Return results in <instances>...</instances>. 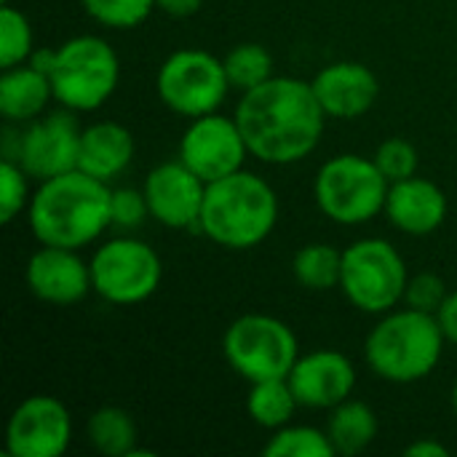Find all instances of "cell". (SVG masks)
Here are the masks:
<instances>
[{"instance_id":"obj_35","label":"cell","mask_w":457,"mask_h":457,"mask_svg":"<svg viewBox=\"0 0 457 457\" xmlns=\"http://www.w3.org/2000/svg\"><path fill=\"white\" fill-rule=\"evenodd\" d=\"M404 455L410 457H447L450 455V450L442 445V442H436V439H418V442H412V445H407L404 447Z\"/></svg>"},{"instance_id":"obj_10","label":"cell","mask_w":457,"mask_h":457,"mask_svg":"<svg viewBox=\"0 0 457 457\" xmlns=\"http://www.w3.org/2000/svg\"><path fill=\"white\" fill-rule=\"evenodd\" d=\"M225 62L204 48H179L163 59L155 75L158 99L182 118L217 112L230 91Z\"/></svg>"},{"instance_id":"obj_13","label":"cell","mask_w":457,"mask_h":457,"mask_svg":"<svg viewBox=\"0 0 457 457\" xmlns=\"http://www.w3.org/2000/svg\"><path fill=\"white\" fill-rule=\"evenodd\" d=\"M80 134L72 110L40 115L27 123L16 142V163L32 179H51L64 171L78 169L80 155Z\"/></svg>"},{"instance_id":"obj_4","label":"cell","mask_w":457,"mask_h":457,"mask_svg":"<svg viewBox=\"0 0 457 457\" xmlns=\"http://www.w3.org/2000/svg\"><path fill=\"white\" fill-rule=\"evenodd\" d=\"M445 332L434 313L415 308H394L380 316L364 340L370 370L388 383L410 386L426 380L442 361Z\"/></svg>"},{"instance_id":"obj_32","label":"cell","mask_w":457,"mask_h":457,"mask_svg":"<svg viewBox=\"0 0 457 457\" xmlns=\"http://www.w3.org/2000/svg\"><path fill=\"white\" fill-rule=\"evenodd\" d=\"M447 295H450V289H447L442 276H436V273H418V276H410V284H407L402 305L436 316V311L442 308Z\"/></svg>"},{"instance_id":"obj_8","label":"cell","mask_w":457,"mask_h":457,"mask_svg":"<svg viewBox=\"0 0 457 457\" xmlns=\"http://www.w3.org/2000/svg\"><path fill=\"white\" fill-rule=\"evenodd\" d=\"M222 356L249 386L287 378L300 356L292 327L268 313H244L222 335Z\"/></svg>"},{"instance_id":"obj_29","label":"cell","mask_w":457,"mask_h":457,"mask_svg":"<svg viewBox=\"0 0 457 457\" xmlns=\"http://www.w3.org/2000/svg\"><path fill=\"white\" fill-rule=\"evenodd\" d=\"M29 174L13 161V158H3L0 163V222L11 225L21 212H27L29 206V185H27Z\"/></svg>"},{"instance_id":"obj_16","label":"cell","mask_w":457,"mask_h":457,"mask_svg":"<svg viewBox=\"0 0 457 457\" xmlns=\"http://www.w3.org/2000/svg\"><path fill=\"white\" fill-rule=\"evenodd\" d=\"M29 292L48 305H75L80 303L91 287V268L80 257L78 249H64V246H48L40 244V249L29 257L27 270H24Z\"/></svg>"},{"instance_id":"obj_14","label":"cell","mask_w":457,"mask_h":457,"mask_svg":"<svg viewBox=\"0 0 457 457\" xmlns=\"http://www.w3.org/2000/svg\"><path fill=\"white\" fill-rule=\"evenodd\" d=\"M206 185L190 166L179 158L163 161L142 182L150 217L169 230H190L201 222V209L206 198Z\"/></svg>"},{"instance_id":"obj_19","label":"cell","mask_w":457,"mask_h":457,"mask_svg":"<svg viewBox=\"0 0 457 457\" xmlns=\"http://www.w3.org/2000/svg\"><path fill=\"white\" fill-rule=\"evenodd\" d=\"M134 161V134L118 120H96L83 129L80 134V155L78 169L102 179L112 182L120 177Z\"/></svg>"},{"instance_id":"obj_5","label":"cell","mask_w":457,"mask_h":457,"mask_svg":"<svg viewBox=\"0 0 457 457\" xmlns=\"http://www.w3.org/2000/svg\"><path fill=\"white\" fill-rule=\"evenodd\" d=\"M29 62L48 75L54 102L72 112L99 110L120 80V59L99 35H75L56 48H37Z\"/></svg>"},{"instance_id":"obj_11","label":"cell","mask_w":457,"mask_h":457,"mask_svg":"<svg viewBox=\"0 0 457 457\" xmlns=\"http://www.w3.org/2000/svg\"><path fill=\"white\" fill-rule=\"evenodd\" d=\"M249 145L244 139V131L233 118L209 112L201 118H193L179 139V161L190 166L204 182L222 179L238 169H244L249 158Z\"/></svg>"},{"instance_id":"obj_37","label":"cell","mask_w":457,"mask_h":457,"mask_svg":"<svg viewBox=\"0 0 457 457\" xmlns=\"http://www.w3.org/2000/svg\"><path fill=\"white\" fill-rule=\"evenodd\" d=\"M0 3H11V0H0Z\"/></svg>"},{"instance_id":"obj_26","label":"cell","mask_w":457,"mask_h":457,"mask_svg":"<svg viewBox=\"0 0 457 457\" xmlns=\"http://www.w3.org/2000/svg\"><path fill=\"white\" fill-rule=\"evenodd\" d=\"M265 457H335V447L327 431L313 426H284L273 431L265 445Z\"/></svg>"},{"instance_id":"obj_20","label":"cell","mask_w":457,"mask_h":457,"mask_svg":"<svg viewBox=\"0 0 457 457\" xmlns=\"http://www.w3.org/2000/svg\"><path fill=\"white\" fill-rule=\"evenodd\" d=\"M54 88L48 75L32 62L3 70L0 75V115L8 123H29L43 115Z\"/></svg>"},{"instance_id":"obj_30","label":"cell","mask_w":457,"mask_h":457,"mask_svg":"<svg viewBox=\"0 0 457 457\" xmlns=\"http://www.w3.org/2000/svg\"><path fill=\"white\" fill-rule=\"evenodd\" d=\"M372 158L388 182H399V179L418 174V150L404 137H391V139L380 142Z\"/></svg>"},{"instance_id":"obj_9","label":"cell","mask_w":457,"mask_h":457,"mask_svg":"<svg viewBox=\"0 0 457 457\" xmlns=\"http://www.w3.org/2000/svg\"><path fill=\"white\" fill-rule=\"evenodd\" d=\"M91 287L110 305H139L150 300L163 278L158 252L131 236H118L96 246L88 260Z\"/></svg>"},{"instance_id":"obj_3","label":"cell","mask_w":457,"mask_h":457,"mask_svg":"<svg viewBox=\"0 0 457 457\" xmlns=\"http://www.w3.org/2000/svg\"><path fill=\"white\" fill-rule=\"evenodd\" d=\"M278 222V195L268 179L238 169L206 185L198 230L222 249L249 252L260 246Z\"/></svg>"},{"instance_id":"obj_33","label":"cell","mask_w":457,"mask_h":457,"mask_svg":"<svg viewBox=\"0 0 457 457\" xmlns=\"http://www.w3.org/2000/svg\"><path fill=\"white\" fill-rule=\"evenodd\" d=\"M436 321L447 337V343L457 345V289L447 295V300L442 303V308L436 311Z\"/></svg>"},{"instance_id":"obj_34","label":"cell","mask_w":457,"mask_h":457,"mask_svg":"<svg viewBox=\"0 0 457 457\" xmlns=\"http://www.w3.org/2000/svg\"><path fill=\"white\" fill-rule=\"evenodd\" d=\"M201 5H204V0H155V8H161L163 13L177 16V19L198 13Z\"/></svg>"},{"instance_id":"obj_18","label":"cell","mask_w":457,"mask_h":457,"mask_svg":"<svg viewBox=\"0 0 457 457\" xmlns=\"http://www.w3.org/2000/svg\"><path fill=\"white\" fill-rule=\"evenodd\" d=\"M450 212V201L445 190L426 179V177H407L399 182H391L388 201H386V217L388 222L407 233V236H431L436 233Z\"/></svg>"},{"instance_id":"obj_15","label":"cell","mask_w":457,"mask_h":457,"mask_svg":"<svg viewBox=\"0 0 457 457\" xmlns=\"http://www.w3.org/2000/svg\"><path fill=\"white\" fill-rule=\"evenodd\" d=\"M287 380L300 407L335 410L337 404L351 399L356 388V367L345 353L335 348H319L300 353Z\"/></svg>"},{"instance_id":"obj_28","label":"cell","mask_w":457,"mask_h":457,"mask_svg":"<svg viewBox=\"0 0 457 457\" xmlns=\"http://www.w3.org/2000/svg\"><path fill=\"white\" fill-rule=\"evenodd\" d=\"M86 13L107 29H134L155 8V0H80Z\"/></svg>"},{"instance_id":"obj_21","label":"cell","mask_w":457,"mask_h":457,"mask_svg":"<svg viewBox=\"0 0 457 457\" xmlns=\"http://www.w3.org/2000/svg\"><path fill=\"white\" fill-rule=\"evenodd\" d=\"M378 415L370 404L356 402V399H345L343 404H337L335 410H329V423H327V434L332 439V447L337 455H359L364 453L375 436H378Z\"/></svg>"},{"instance_id":"obj_17","label":"cell","mask_w":457,"mask_h":457,"mask_svg":"<svg viewBox=\"0 0 457 457\" xmlns=\"http://www.w3.org/2000/svg\"><path fill=\"white\" fill-rule=\"evenodd\" d=\"M311 86L327 118L337 120L367 115L380 94L378 75L361 62H332L313 75Z\"/></svg>"},{"instance_id":"obj_6","label":"cell","mask_w":457,"mask_h":457,"mask_svg":"<svg viewBox=\"0 0 457 457\" xmlns=\"http://www.w3.org/2000/svg\"><path fill=\"white\" fill-rule=\"evenodd\" d=\"M391 182L375 158L343 153L321 163L313 179L319 212L337 225H364L386 212Z\"/></svg>"},{"instance_id":"obj_1","label":"cell","mask_w":457,"mask_h":457,"mask_svg":"<svg viewBox=\"0 0 457 457\" xmlns=\"http://www.w3.org/2000/svg\"><path fill=\"white\" fill-rule=\"evenodd\" d=\"M236 120L257 161L292 166L319 147L327 112L319 104L311 80L273 75L262 86L241 94Z\"/></svg>"},{"instance_id":"obj_31","label":"cell","mask_w":457,"mask_h":457,"mask_svg":"<svg viewBox=\"0 0 457 457\" xmlns=\"http://www.w3.org/2000/svg\"><path fill=\"white\" fill-rule=\"evenodd\" d=\"M150 217V206L145 190L139 187H115L110 195V220L118 230H137Z\"/></svg>"},{"instance_id":"obj_23","label":"cell","mask_w":457,"mask_h":457,"mask_svg":"<svg viewBox=\"0 0 457 457\" xmlns=\"http://www.w3.org/2000/svg\"><path fill=\"white\" fill-rule=\"evenodd\" d=\"M297 410H300V402L287 378L252 383L249 396H246V415L260 428L278 431L292 423Z\"/></svg>"},{"instance_id":"obj_25","label":"cell","mask_w":457,"mask_h":457,"mask_svg":"<svg viewBox=\"0 0 457 457\" xmlns=\"http://www.w3.org/2000/svg\"><path fill=\"white\" fill-rule=\"evenodd\" d=\"M225 72L233 88L241 94L249 88L262 86L276 75V62L273 54L262 43H238L225 54Z\"/></svg>"},{"instance_id":"obj_27","label":"cell","mask_w":457,"mask_h":457,"mask_svg":"<svg viewBox=\"0 0 457 457\" xmlns=\"http://www.w3.org/2000/svg\"><path fill=\"white\" fill-rule=\"evenodd\" d=\"M35 32L29 19L13 8L11 3H3L0 8V67H16L32 59L35 54Z\"/></svg>"},{"instance_id":"obj_2","label":"cell","mask_w":457,"mask_h":457,"mask_svg":"<svg viewBox=\"0 0 457 457\" xmlns=\"http://www.w3.org/2000/svg\"><path fill=\"white\" fill-rule=\"evenodd\" d=\"M110 182L80 169L43 179L29 198L27 222L37 244L83 249L102 238L110 220Z\"/></svg>"},{"instance_id":"obj_36","label":"cell","mask_w":457,"mask_h":457,"mask_svg":"<svg viewBox=\"0 0 457 457\" xmlns=\"http://www.w3.org/2000/svg\"><path fill=\"white\" fill-rule=\"evenodd\" d=\"M453 410H455V418H457V380H455V386H453Z\"/></svg>"},{"instance_id":"obj_22","label":"cell","mask_w":457,"mask_h":457,"mask_svg":"<svg viewBox=\"0 0 457 457\" xmlns=\"http://www.w3.org/2000/svg\"><path fill=\"white\" fill-rule=\"evenodd\" d=\"M86 436L91 447L104 457H129L139 439L131 412L115 404H104L88 415Z\"/></svg>"},{"instance_id":"obj_12","label":"cell","mask_w":457,"mask_h":457,"mask_svg":"<svg viewBox=\"0 0 457 457\" xmlns=\"http://www.w3.org/2000/svg\"><path fill=\"white\" fill-rule=\"evenodd\" d=\"M72 442V415L62 399L32 394L21 399L5 423V453L11 457H59Z\"/></svg>"},{"instance_id":"obj_24","label":"cell","mask_w":457,"mask_h":457,"mask_svg":"<svg viewBox=\"0 0 457 457\" xmlns=\"http://www.w3.org/2000/svg\"><path fill=\"white\" fill-rule=\"evenodd\" d=\"M292 276L308 292L340 289L343 276V252L332 244H305L292 257Z\"/></svg>"},{"instance_id":"obj_7","label":"cell","mask_w":457,"mask_h":457,"mask_svg":"<svg viewBox=\"0 0 457 457\" xmlns=\"http://www.w3.org/2000/svg\"><path fill=\"white\" fill-rule=\"evenodd\" d=\"M410 270L402 252L386 238H359L343 249L340 289L353 308L383 316L404 303Z\"/></svg>"}]
</instances>
